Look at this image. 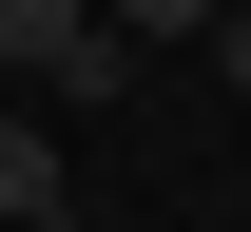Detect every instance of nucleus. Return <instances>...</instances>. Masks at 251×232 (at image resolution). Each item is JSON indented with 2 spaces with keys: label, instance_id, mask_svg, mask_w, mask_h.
<instances>
[{
  "label": "nucleus",
  "instance_id": "1",
  "mask_svg": "<svg viewBox=\"0 0 251 232\" xmlns=\"http://www.w3.org/2000/svg\"><path fill=\"white\" fill-rule=\"evenodd\" d=\"M39 97H58V116H116V97H135V39H116V20H77L58 58H39Z\"/></svg>",
  "mask_w": 251,
  "mask_h": 232
},
{
  "label": "nucleus",
  "instance_id": "2",
  "mask_svg": "<svg viewBox=\"0 0 251 232\" xmlns=\"http://www.w3.org/2000/svg\"><path fill=\"white\" fill-rule=\"evenodd\" d=\"M77 174H58V116H0V232H39Z\"/></svg>",
  "mask_w": 251,
  "mask_h": 232
},
{
  "label": "nucleus",
  "instance_id": "3",
  "mask_svg": "<svg viewBox=\"0 0 251 232\" xmlns=\"http://www.w3.org/2000/svg\"><path fill=\"white\" fill-rule=\"evenodd\" d=\"M97 20H116V39H135V58H155V39H213V20H232V0H97Z\"/></svg>",
  "mask_w": 251,
  "mask_h": 232
},
{
  "label": "nucleus",
  "instance_id": "4",
  "mask_svg": "<svg viewBox=\"0 0 251 232\" xmlns=\"http://www.w3.org/2000/svg\"><path fill=\"white\" fill-rule=\"evenodd\" d=\"M77 20H97V0H0V58H20V77H39V58H58V39H77Z\"/></svg>",
  "mask_w": 251,
  "mask_h": 232
},
{
  "label": "nucleus",
  "instance_id": "5",
  "mask_svg": "<svg viewBox=\"0 0 251 232\" xmlns=\"http://www.w3.org/2000/svg\"><path fill=\"white\" fill-rule=\"evenodd\" d=\"M213 58H232V97H251V0H232V20H213Z\"/></svg>",
  "mask_w": 251,
  "mask_h": 232
},
{
  "label": "nucleus",
  "instance_id": "6",
  "mask_svg": "<svg viewBox=\"0 0 251 232\" xmlns=\"http://www.w3.org/2000/svg\"><path fill=\"white\" fill-rule=\"evenodd\" d=\"M39 232H97V213H77V194H58V213H39Z\"/></svg>",
  "mask_w": 251,
  "mask_h": 232
}]
</instances>
